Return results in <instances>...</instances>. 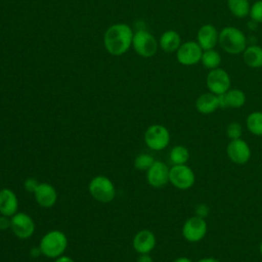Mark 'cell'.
Returning <instances> with one entry per match:
<instances>
[{
	"instance_id": "cell-2",
	"label": "cell",
	"mask_w": 262,
	"mask_h": 262,
	"mask_svg": "<svg viewBox=\"0 0 262 262\" xmlns=\"http://www.w3.org/2000/svg\"><path fill=\"white\" fill-rule=\"evenodd\" d=\"M218 44L224 52L236 55L242 54L247 48L248 41L245 33L241 29L227 26L219 32Z\"/></svg>"
},
{
	"instance_id": "cell-7",
	"label": "cell",
	"mask_w": 262,
	"mask_h": 262,
	"mask_svg": "<svg viewBox=\"0 0 262 262\" xmlns=\"http://www.w3.org/2000/svg\"><path fill=\"white\" fill-rule=\"evenodd\" d=\"M208 224L205 218L193 215L186 219L182 226V236L188 243H199L207 234Z\"/></svg>"
},
{
	"instance_id": "cell-16",
	"label": "cell",
	"mask_w": 262,
	"mask_h": 262,
	"mask_svg": "<svg viewBox=\"0 0 262 262\" xmlns=\"http://www.w3.org/2000/svg\"><path fill=\"white\" fill-rule=\"evenodd\" d=\"M156 236L154 232L148 229L138 231L133 238V248L139 254H148L156 247Z\"/></svg>"
},
{
	"instance_id": "cell-24",
	"label": "cell",
	"mask_w": 262,
	"mask_h": 262,
	"mask_svg": "<svg viewBox=\"0 0 262 262\" xmlns=\"http://www.w3.org/2000/svg\"><path fill=\"white\" fill-rule=\"evenodd\" d=\"M201 62L203 67L207 70H214L217 68H220V64L222 62V58L220 53L215 49H208L204 50L201 58Z\"/></svg>"
},
{
	"instance_id": "cell-5",
	"label": "cell",
	"mask_w": 262,
	"mask_h": 262,
	"mask_svg": "<svg viewBox=\"0 0 262 262\" xmlns=\"http://www.w3.org/2000/svg\"><path fill=\"white\" fill-rule=\"evenodd\" d=\"M170 132L164 126L160 124H154L149 126L144 133V142L148 148L159 151L165 149L170 143Z\"/></svg>"
},
{
	"instance_id": "cell-29",
	"label": "cell",
	"mask_w": 262,
	"mask_h": 262,
	"mask_svg": "<svg viewBox=\"0 0 262 262\" xmlns=\"http://www.w3.org/2000/svg\"><path fill=\"white\" fill-rule=\"evenodd\" d=\"M210 209L206 204H198L194 208V215L201 217V218H207L209 216Z\"/></svg>"
},
{
	"instance_id": "cell-9",
	"label": "cell",
	"mask_w": 262,
	"mask_h": 262,
	"mask_svg": "<svg viewBox=\"0 0 262 262\" xmlns=\"http://www.w3.org/2000/svg\"><path fill=\"white\" fill-rule=\"evenodd\" d=\"M132 45L134 50L143 57L154 56L159 47V43L156 38L150 33L143 30H139L134 34Z\"/></svg>"
},
{
	"instance_id": "cell-25",
	"label": "cell",
	"mask_w": 262,
	"mask_h": 262,
	"mask_svg": "<svg viewBox=\"0 0 262 262\" xmlns=\"http://www.w3.org/2000/svg\"><path fill=\"white\" fill-rule=\"evenodd\" d=\"M189 150L184 145H175L169 152V160L173 165H184L189 160Z\"/></svg>"
},
{
	"instance_id": "cell-3",
	"label": "cell",
	"mask_w": 262,
	"mask_h": 262,
	"mask_svg": "<svg viewBox=\"0 0 262 262\" xmlns=\"http://www.w3.org/2000/svg\"><path fill=\"white\" fill-rule=\"evenodd\" d=\"M68 238L62 231L51 230L47 232L40 241L39 249L47 258H58L66 251Z\"/></svg>"
},
{
	"instance_id": "cell-26",
	"label": "cell",
	"mask_w": 262,
	"mask_h": 262,
	"mask_svg": "<svg viewBox=\"0 0 262 262\" xmlns=\"http://www.w3.org/2000/svg\"><path fill=\"white\" fill-rule=\"evenodd\" d=\"M156 160L152 158V156L148 154H140L136 157L134 161V166L138 170H148V168L154 164Z\"/></svg>"
},
{
	"instance_id": "cell-6",
	"label": "cell",
	"mask_w": 262,
	"mask_h": 262,
	"mask_svg": "<svg viewBox=\"0 0 262 262\" xmlns=\"http://www.w3.org/2000/svg\"><path fill=\"white\" fill-rule=\"evenodd\" d=\"M90 194L100 203H110L116 195V188L106 176H96L89 183Z\"/></svg>"
},
{
	"instance_id": "cell-36",
	"label": "cell",
	"mask_w": 262,
	"mask_h": 262,
	"mask_svg": "<svg viewBox=\"0 0 262 262\" xmlns=\"http://www.w3.org/2000/svg\"><path fill=\"white\" fill-rule=\"evenodd\" d=\"M259 252H260V254L262 256V242L260 243V246H259Z\"/></svg>"
},
{
	"instance_id": "cell-13",
	"label": "cell",
	"mask_w": 262,
	"mask_h": 262,
	"mask_svg": "<svg viewBox=\"0 0 262 262\" xmlns=\"http://www.w3.org/2000/svg\"><path fill=\"white\" fill-rule=\"evenodd\" d=\"M10 228L18 238L25 239L33 235L35 231V223L28 214L15 213L11 217Z\"/></svg>"
},
{
	"instance_id": "cell-30",
	"label": "cell",
	"mask_w": 262,
	"mask_h": 262,
	"mask_svg": "<svg viewBox=\"0 0 262 262\" xmlns=\"http://www.w3.org/2000/svg\"><path fill=\"white\" fill-rule=\"evenodd\" d=\"M38 181L36 180V179H34V178H28L26 181H25V189L27 190V191H29V192H33L34 193V191L36 190V188H37V186H38Z\"/></svg>"
},
{
	"instance_id": "cell-23",
	"label": "cell",
	"mask_w": 262,
	"mask_h": 262,
	"mask_svg": "<svg viewBox=\"0 0 262 262\" xmlns=\"http://www.w3.org/2000/svg\"><path fill=\"white\" fill-rule=\"evenodd\" d=\"M246 127L248 131L255 136H262V112L254 111L246 118Z\"/></svg>"
},
{
	"instance_id": "cell-35",
	"label": "cell",
	"mask_w": 262,
	"mask_h": 262,
	"mask_svg": "<svg viewBox=\"0 0 262 262\" xmlns=\"http://www.w3.org/2000/svg\"><path fill=\"white\" fill-rule=\"evenodd\" d=\"M173 262H192V260H191L190 258H188V257H184V256H182V257H178V258H176Z\"/></svg>"
},
{
	"instance_id": "cell-4",
	"label": "cell",
	"mask_w": 262,
	"mask_h": 262,
	"mask_svg": "<svg viewBox=\"0 0 262 262\" xmlns=\"http://www.w3.org/2000/svg\"><path fill=\"white\" fill-rule=\"evenodd\" d=\"M169 182L180 190H186L194 185L195 174L186 164L173 165L169 171Z\"/></svg>"
},
{
	"instance_id": "cell-15",
	"label": "cell",
	"mask_w": 262,
	"mask_h": 262,
	"mask_svg": "<svg viewBox=\"0 0 262 262\" xmlns=\"http://www.w3.org/2000/svg\"><path fill=\"white\" fill-rule=\"evenodd\" d=\"M219 101L222 108H241L245 105L247 96L242 89L230 88L225 93L219 95Z\"/></svg>"
},
{
	"instance_id": "cell-8",
	"label": "cell",
	"mask_w": 262,
	"mask_h": 262,
	"mask_svg": "<svg viewBox=\"0 0 262 262\" xmlns=\"http://www.w3.org/2000/svg\"><path fill=\"white\" fill-rule=\"evenodd\" d=\"M206 85L210 92L216 95H221L231 88V79L224 69L217 68L208 72Z\"/></svg>"
},
{
	"instance_id": "cell-10",
	"label": "cell",
	"mask_w": 262,
	"mask_h": 262,
	"mask_svg": "<svg viewBox=\"0 0 262 262\" xmlns=\"http://www.w3.org/2000/svg\"><path fill=\"white\" fill-rule=\"evenodd\" d=\"M203 51L204 50L196 41L189 40L181 43L176 51V59L182 66H194L201 62Z\"/></svg>"
},
{
	"instance_id": "cell-11",
	"label": "cell",
	"mask_w": 262,
	"mask_h": 262,
	"mask_svg": "<svg viewBox=\"0 0 262 262\" xmlns=\"http://www.w3.org/2000/svg\"><path fill=\"white\" fill-rule=\"evenodd\" d=\"M226 156L230 162L236 165L247 164L252 156L251 147L243 138L232 139L226 146Z\"/></svg>"
},
{
	"instance_id": "cell-34",
	"label": "cell",
	"mask_w": 262,
	"mask_h": 262,
	"mask_svg": "<svg viewBox=\"0 0 262 262\" xmlns=\"http://www.w3.org/2000/svg\"><path fill=\"white\" fill-rule=\"evenodd\" d=\"M54 262H75L72 258L70 257H66V256H60L58 258H56V260Z\"/></svg>"
},
{
	"instance_id": "cell-28",
	"label": "cell",
	"mask_w": 262,
	"mask_h": 262,
	"mask_svg": "<svg viewBox=\"0 0 262 262\" xmlns=\"http://www.w3.org/2000/svg\"><path fill=\"white\" fill-rule=\"evenodd\" d=\"M249 16L252 20L262 24V0H257L251 4Z\"/></svg>"
},
{
	"instance_id": "cell-33",
	"label": "cell",
	"mask_w": 262,
	"mask_h": 262,
	"mask_svg": "<svg viewBox=\"0 0 262 262\" xmlns=\"http://www.w3.org/2000/svg\"><path fill=\"white\" fill-rule=\"evenodd\" d=\"M196 262H221V261L214 257H204V258L199 259Z\"/></svg>"
},
{
	"instance_id": "cell-31",
	"label": "cell",
	"mask_w": 262,
	"mask_h": 262,
	"mask_svg": "<svg viewBox=\"0 0 262 262\" xmlns=\"http://www.w3.org/2000/svg\"><path fill=\"white\" fill-rule=\"evenodd\" d=\"M11 226V219L8 218V216L2 215L0 217V229L5 230Z\"/></svg>"
},
{
	"instance_id": "cell-32",
	"label": "cell",
	"mask_w": 262,
	"mask_h": 262,
	"mask_svg": "<svg viewBox=\"0 0 262 262\" xmlns=\"http://www.w3.org/2000/svg\"><path fill=\"white\" fill-rule=\"evenodd\" d=\"M137 262H152V259L148 254H140Z\"/></svg>"
},
{
	"instance_id": "cell-14",
	"label": "cell",
	"mask_w": 262,
	"mask_h": 262,
	"mask_svg": "<svg viewBox=\"0 0 262 262\" xmlns=\"http://www.w3.org/2000/svg\"><path fill=\"white\" fill-rule=\"evenodd\" d=\"M195 41L203 50L214 49L219 41V32L212 24H205L198 30Z\"/></svg>"
},
{
	"instance_id": "cell-27",
	"label": "cell",
	"mask_w": 262,
	"mask_h": 262,
	"mask_svg": "<svg viewBox=\"0 0 262 262\" xmlns=\"http://www.w3.org/2000/svg\"><path fill=\"white\" fill-rule=\"evenodd\" d=\"M226 136L232 140V139H237L242 138L243 135V127L238 122H230L225 130Z\"/></svg>"
},
{
	"instance_id": "cell-20",
	"label": "cell",
	"mask_w": 262,
	"mask_h": 262,
	"mask_svg": "<svg viewBox=\"0 0 262 262\" xmlns=\"http://www.w3.org/2000/svg\"><path fill=\"white\" fill-rule=\"evenodd\" d=\"M245 64L251 69L262 68V46L248 45L242 53Z\"/></svg>"
},
{
	"instance_id": "cell-19",
	"label": "cell",
	"mask_w": 262,
	"mask_h": 262,
	"mask_svg": "<svg viewBox=\"0 0 262 262\" xmlns=\"http://www.w3.org/2000/svg\"><path fill=\"white\" fill-rule=\"evenodd\" d=\"M17 208L18 202L15 193L9 188L0 190V213L10 217L16 213Z\"/></svg>"
},
{
	"instance_id": "cell-22",
	"label": "cell",
	"mask_w": 262,
	"mask_h": 262,
	"mask_svg": "<svg viewBox=\"0 0 262 262\" xmlns=\"http://www.w3.org/2000/svg\"><path fill=\"white\" fill-rule=\"evenodd\" d=\"M229 12L236 18H245L250 14L251 4L249 0H227Z\"/></svg>"
},
{
	"instance_id": "cell-12",
	"label": "cell",
	"mask_w": 262,
	"mask_h": 262,
	"mask_svg": "<svg viewBox=\"0 0 262 262\" xmlns=\"http://www.w3.org/2000/svg\"><path fill=\"white\" fill-rule=\"evenodd\" d=\"M170 168L166 163L162 161H155L148 168L146 173V179L150 186L155 188H162L169 182Z\"/></svg>"
},
{
	"instance_id": "cell-21",
	"label": "cell",
	"mask_w": 262,
	"mask_h": 262,
	"mask_svg": "<svg viewBox=\"0 0 262 262\" xmlns=\"http://www.w3.org/2000/svg\"><path fill=\"white\" fill-rule=\"evenodd\" d=\"M181 37L178 32L174 30H168L164 32L160 38L159 45L165 52H176L181 45Z\"/></svg>"
},
{
	"instance_id": "cell-1",
	"label": "cell",
	"mask_w": 262,
	"mask_h": 262,
	"mask_svg": "<svg viewBox=\"0 0 262 262\" xmlns=\"http://www.w3.org/2000/svg\"><path fill=\"white\" fill-rule=\"evenodd\" d=\"M133 36L134 34L129 26L125 24L113 25L104 34L105 49L113 55H121L132 45Z\"/></svg>"
},
{
	"instance_id": "cell-17",
	"label": "cell",
	"mask_w": 262,
	"mask_h": 262,
	"mask_svg": "<svg viewBox=\"0 0 262 262\" xmlns=\"http://www.w3.org/2000/svg\"><path fill=\"white\" fill-rule=\"evenodd\" d=\"M194 106L196 111L202 115L213 114L220 107L219 95H216L210 91L202 93L195 99Z\"/></svg>"
},
{
	"instance_id": "cell-18",
	"label": "cell",
	"mask_w": 262,
	"mask_h": 262,
	"mask_svg": "<svg viewBox=\"0 0 262 262\" xmlns=\"http://www.w3.org/2000/svg\"><path fill=\"white\" fill-rule=\"evenodd\" d=\"M36 202L44 208L52 207L57 199L55 188L49 183H39L34 191Z\"/></svg>"
}]
</instances>
